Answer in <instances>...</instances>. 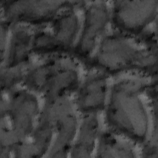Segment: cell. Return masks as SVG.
<instances>
[{
    "label": "cell",
    "instance_id": "obj_9",
    "mask_svg": "<svg viewBox=\"0 0 158 158\" xmlns=\"http://www.w3.org/2000/svg\"><path fill=\"white\" fill-rule=\"evenodd\" d=\"M71 1L1 0L0 21L33 27L49 22Z\"/></svg>",
    "mask_w": 158,
    "mask_h": 158
},
{
    "label": "cell",
    "instance_id": "obj_7",
    "mask_svg": "<svg viewBox=\"0 0 158 158\" xmlns=\"http://www.w3.org/2000/svg\"><path fill=\"white\" fill-rule=\"evenodd\" d=\"M112 27L135 35L157 31L158 0L110 1Z\"/></svg>",
    "mask_w": 158,
    "mask_h": 158
},
{
    "label": "cell",
    "instance_id": "obj_14",
    "mask_svg": "<svg viewBox=\"0 0 158 158\" xmlns=\"http://www.w3.org/2000/svg\"><path fill=\"white\" fill-rule=\"evenodd\" d=\"M140 147L141 145L133 140L104 125L98 139L94 157H140Z\"/></svg>",
    "mask_w": 158,
    "mask_h": 158
},
{
    "label": "cell",
    "instance_id": "obj_2",
    "mask_svg": "<svg viewBox=\"0 0 158 158\" xmlns=\"http://www.w3.org/2000/svg\"><path fill=\"white\" fill-rule=\"evenodd\" d=\"M157 33L135 35L111 28L85 67L114 77L127 73L157 76Z\"/></svg>",
    "mask_w": 158,
    "mask_h": 158
},
{
    "label": "cell",
    "instance_id": "obj_5",
    "mask_svg": "<svg viewBox=\"0 0 158 158\" xmlns=\"http://www.w3.org/2000/svg\"><path fill=\"white\" fill-rule=\"evenodd\" d=\"M82 1H71L48 23L34 27L35 57L72 54L79 35Z\"/></svg>",
    "mask_w": 158,
    "mask_h": 158
},
{
    "label": "cell",
    "instance_id": "obj_3",
    "mask_svg": "<svg viewBox=\"0 0 158 158\" xmlns=\"http://www.w3.org/2000/svg\"><path fill=\"white\" fill-rule=\"evenodd\" d=\"M84 70L83 64L72 54L35 57L23 86L39 95L43 102L72 98Z\"/></svg>",
    "mask_w": 158,
    "mask_h": 158
},
{
    "label": "cell",
    "instance_id": "obj_1",
    "mask_svg": "<svg viewBox=\"0 0 158 158\" xmlns=\"http://www.w3.org/2000/svg\"><path fill=\"white\" fill-rule=\"evenodd\" d=\"M104 125L141 145L158 143L157 76L127 73L112 77Z\"/></svg>",
    "mask_w": 158,
    "mask_h": 158
},
{
    "label": "cell",
    "instance_id": "obj_10",
    "mask_svg": "<svg viewBox=\"0 0 158 158\" xmlns=\"http://www.w3.org/2000/svg\"><path fill=\"white\" fill-rule=\"evenodd\" d=\"M85 66V65H84ZM112 77L99 69L85 67L72 99L80 115L102 114L109 97Z\"/></svg>",
    "mask_w": 158,
    "mask_h": 158
},
{
    "label": "cell",
    "instance_id": "obj_13",
    "mask_svg": "<svg viewBox=\"0 0 158 158\" xmlns=\"http://www.w3.org/2000/svg\"><path fill=\"white\" fill-rule=\"evenodd\" d=\"M53 136L51 122L43 107L40 119L33 131L28 138L15 146L12 157H47L52 145Z\"/></svg>",
    "mask_w": 158,
    "mask_h": 158
},
{
    "label": "cell",
    "instance_id": "obj_15",
    "mask_svg": "<svg viewBox=\"0 0 158 158\" xmlns=\"http://www.w3.org/2000/svg\"><path fill=\"white\" fill-rule=\"evenodd\" d=\"M34 59L29 62L14 66H0L1 93H7L23 86L28 70Z\"/></svg>",
    "mask_w": 158,
    "mask_h": 158
},
{
    "label": "cell",
    "instance_id": "obj_6",
    "mask_svg": "<svg viewBox=\"0 0 158 158\" xmlns=\"http://www.w3.org/2000/svg\"><path fill=\"white\" fill-rule=\"evenodd\" d=\"M111 28L110 1H82L80 29L72 55L84 65Z\"/></svg>",
    "mask_w": 158,
    "mask_h": 158
},
{
    "label": "cell",
    "instance_id": "obj_12",
    "mask_svg": "<svg viewBox=\"0 0 158 158\" xmlns=\"http://www.w3.org/2000/svg\"><path fill=\"white\" fill-rule=\"evenodd\" d=\"M104 125L102 114L80 115L79 123L69 157L92 158Z\"/></svg>",
    "mask_w": 158,
    "mask_h": 158
},
{
    "label": "cell",
    "instance_id": "obj_8",
    "mask_svg": "<svg viewBox=\"0 0 158 158\" xmlns=\"http://www.w3.org/2000/svg\"><path fill=\"white\" fill-rule=\"evenodd\" d=\"M43 109L50 119L54 133L47 157H69L80 117L72 98L43 102Z\"/></svg>",
    "mask_w": 158,
    "mask_h": 158
},
{
    "label": "cell",
    "instance_id": "obj_11",
    "mask_svg": "<svg viewBox=\"0 0 158 158\" xmlns=\"http://www.w3.org/2000/svg\"><path fill=\"white\" fill-rule=\"evenodd\" d=\"M34 27L22 24L9 25V37L0 66L11 67L31 61Z\"/></svg>",
    "mask_w": 158,
    "mask_h": 158
},
{
    "label": "cell",
    "instance_id": "obj_4",
    "mask_svg": "<svg viewBox=\"0 0 158 158\" xmlns=\"http://www.w3.org/2000/svg\"><path fill=\"white\" fill-rule=\"evenodd\" d=\"M43 107L40 96L24 86L1 93L0 158L12 157L15 146L33 131Z\"/></svg>",
    "mask_w": 158,
    "mask_h": 158
}]
</instances>
